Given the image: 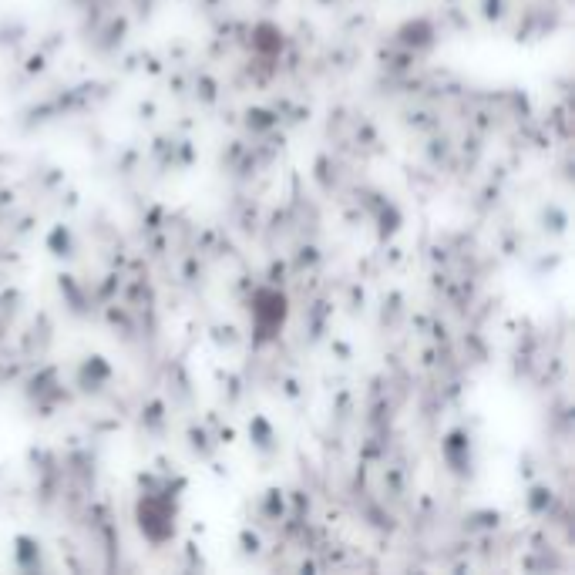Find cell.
Instances as JSON below:
<instances>
[{
	"mask_svg": "<svg viewBox=\"0 0 575 575\" xmlns=\"http://www.w3.org/2000/svg\"><path fill=\"white\" fill-rule=\"evenodd\" d=\"M172 505L162 502V498H145L142 505H138V522H142V532L148 535L152 542H165L172 535Z\"/></svg>",
	"mask_w": 575,
	"mask_h": 575,
	"instance_id": "2",
	"label": "cell"
},
{
	"mask_svg": "<svg viewBox=\"0 0 575 575\" xmlns=\"http://www.w3.org/2000/svg\"><path fill=\"white\" fill-rule=\"evenodd\" d=\"M253 320L259 330V340L276 337L286 320V296L280 290H259L253 300Z\"/></svg>",
	"mask_w": 575,
	"mask_h": 575,
	"instance_id": "1",
	"label": "cell"
},
{
	"mask_svg": "<svg viewBox=\"0 0 575 575\" xmlns=\"http://www.w3.org/2000/svg\"><path fill=\"white\" fill-rule=\"evenodd\" d=\"M256 48H263V51H280V31H276L273 24H259V31H256Z\"/></svg>",
	"mask_w": 575,
	"mask_h": 575,
	"instance_id": "3",
	"label": "cell"
}]
</instances>
